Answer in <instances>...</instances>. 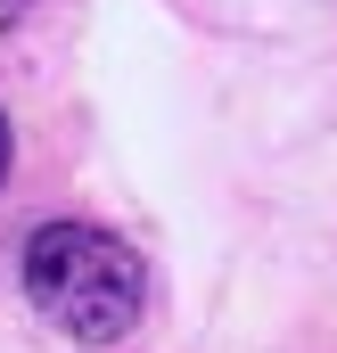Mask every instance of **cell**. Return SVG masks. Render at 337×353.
<instances>
[{
    "label": "cell",
    "instance_id": "obj_1",
    "mask_svg": "<svg viewBox=\"0 0 337 353\" xmlns=\"http://www.w3.org/2000/svg\"><path fill=\"white\" fill-rule=\"evenodd\" d=\"M25 296L75 345H115L148 304V271L99 222H41L25 239Z\"/></svg>",
    "mask_w": 337,
    "mask_h": 353
},
{
    "label": "cell",
    "instance_id": "obj_2",
    "mask_svg": "<svg viewBox=\"0 0 337 353\" xmlns=\"http://www.w3.org/2000/svg\"><path fill=\"white\" fill-rule=\"evenodd\" d=\"M25 8H33V0H0V25H17V17H25Z\"/></svg>",
    "mask_w": 337,
    "mask_h": 353
},
{
    "label": "cell",
    "instance_id": "obj_3",
    "mask_svg": "<svg viewBox=\"0 0 337 353\" xmlns=\"http://www.w3.org/2000/svg\"><path fill=\"white\" fill-rule=\"evenodd\" d=\"M0 181H8V115H0Z\"/></svg>",
    "mask_w": 337,
    "mask_h": 353
}]
</instances>
